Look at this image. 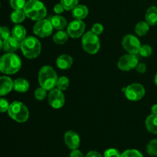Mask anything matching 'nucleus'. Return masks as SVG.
Returning a JSON list of instances; mask_svg holds the SVG:
<instances>
[{
	"label": "nucleus",
	"instance_id": "obj_1",
	"mask_svg": "<svg viewBox=\"0 0 157 157\" xmlns=\"http://www.w3.org/2000/svg\"><path fill=\"white\" fill-rule=\"evenodd\" d=\"M23 10L26 16L33 21L44 19L47 15L46 7L39 0H29L26 2Z\"/></svg>",
	"mask_w": 157,
	"mask_h": 157
},
{
	"label": "nucleus",
	"instance_id": "obj_2",
	"mask_svg": "<svg viewBox=\"0 0 157 157\" xmlns=\"http://www.w3.org/2000/svg\"><path fill=\"white\" fill-rule=\"evenodd\" d=\"M21 61L19 57L13 53H7L0 58V71L6 75H13L20 70Z\"/></svg>",
	"mask_w": 157,
	"mask_h": 157
},
{
	"label": "nucleus",
	"instance_id": "obj_3",
	"mask_svg": "<svg viewBox=\"0 0 157 157\" xmlns=\"http://www.w3.org/2000/svg\"><path fill=\"white\" fill-rule=\"evenodd\" d=\"M58 75L51 66L45 65L41 67L38 73V82L40 86L47 90L55 88L58 81Z\"/></svg>",
	"mask_w": 157,
	"mask_h": 157
},
{
	"label": "nucleus",
	"instance_id": "obj_4",
	"mask_svg": "<svg viewBox=\"0 0 157 157\" xmlns=\"http://www.w3.org/2000/svg\"><path fill=\"white\" fill-rule=\"evenodd\" d=\"M21 49L25 57L34 59L40 55L41 44L38 39L33 36H29L21 41Z\"/></svg>",
	"mask_w": 157,
	"mask_h": 157
},
{
	"label": "nucleus",
	"instance_id": "obj_5",
	"mask_svg": "<svg viewBox=\"0 0 157 157\" xmlns=\"http://www.w3.org/2000/svg\"><path fill=\"white\" fill-rule=\"evenodd\" d=\"M8 113L12 119L18 123L26 122L29 117L27 107L19 101H14L9 105Z\"/></svg>",
	"mask_w": 157,
	"mask_h": 157
},
{
	"label": "nucleus",
	"instance_id": "obj_6",
	"mask_svg": "<svg viewBox=\"0 0 157 157\" xmlns=\"http://www.w3.org/2000/svg\"><path fill=\"white\" fill-rule=\"evenodd\" d=\"M82 47L86 52L90 55L98 53L101 48L100 39L97 35L90 31L84 34L82 37Z\"/></svg>",
	"mask_w": 157,
	"mask_h": 157
},
{
	"label": "nucleus",
	"instance_id": "obj_7",
	"mask_svg": "<svg viewBox=\"0 0 157 157\" xmlns=\"http://www.w3.org/2000/svg\"><path fill=\"white\" fill-rule=\"evenodd\" d=\"M53 25L50 19H41L37 21L33 27V32L35 35L40 38H45L49 36L53 32Z\"/></svg>",
	"mask_w": 157,
	"mask_h": 157
},
{
	"label": "nucleus",
	"instance_id": "obj_8",
	"mask_svg": "<svg viewBox=\"0 0 157 157\" xmlns=\"http://www.w3.org/2000/svg\"><path fill=\"white\" fill-rule=\"evenodd\" d=\"M124 91L126 98L132 101H140L145 95V88L142 84L138 83H134L129 85Z\"/></svg>",
	"mask_w": 157,
	"mask_h": 157
},
{
	"label": "nucleus",
	"instance_id": "obj_9",
	"mask_svg": "<svg viewBox=\"0 0 157 157\" xmlns=\"http://www.w3.org/2000/svg\"><path fill=\"white\" fill-rule=\"evenodd\" d=\"M138 64H139V60L137 56L134 54H129V55H124L120 58L117 66L121 70L127 71L136 67Z\"/></svg>",
	"mask_w": 157,
	"mask_h": 157
},
{
	"label": "nucleus",
	"instance_id": "obj_10",
	"mask_svg": "<svg viewBox=\"0 0 157 157\" xmlns=\"http://www.w3.org/2000/svg\"><path fill=\"white\" fill-rule=\"evenodd\" d=\"M122 45L128 53L136 55L139 53L141 44L136 36L133 35H127L123 38Z\"/></svg>",
	"mask_w": 157,
	"mask_h": 157
},
{
	"label": "nucleus",
	"instance_id": "obj_11",
	"mask_svg": "<svg viewBox=\"0 0 157 157\" xmlns=\"http://www.w3.org/2000/svg\"><path fill=\"white\" fill-rule=\"evenodd\" d=\"M48 104L55 109H60L65 103L64 94L58 88H54L50 90L48 97Z\"/></svg>",
	"mask_w": 157,
	"mask_h": 157
},
{
	"label": "nucleus",
	"instance_id": "obj_12",
	"mask_svg": "<svg viewBox=\"0 0 157 157\" xmlns=\"http://www.w3.org/2000/svg\"><path fill=\"white\" fill-rule=\"evenodd\" d=\"M85 27V24L82 20L75 19L69 23L67 25V32L71 38H78L84 35Z\"/></svg>",
	"mask_w": 157,
	"mask_h": 157
},
{
	"label": "nucleus",
	"instance_id": "obj_13",
	"mask_svg": "<svg viewBox=\"0 0 157 157\" xmlns=\"http://www.w3.org/2000/svg\"><path fill=\"white\" fill-rule=\"evenodd\" d=\"M64 139L67 147L71 150L78 149L81 144V139H80L79 135L73 130H69V131L66 132Z\"/></svg>",
	"mask_w": 157,
	"mask_h": 157
},
{
	"label": "nucleus",
	"instance_id": "obj_14",
	"mask_svg": "<svg viewBox=\"0 0 157 157\" xmlns=\"http://www.w3.org/2000/svg\"><path fill=\"white\" fill-rule=\"evenodd\" d=\"M21 47V43L19 41L15 39L13 37H9L7 39L3 40L2 48L8 53H13Z\"/></svg>",
	"mask_w": 157,
	"mask_h": 157
},
{
	"label": "nucleus",
	"instance_id": "obj_15",
	"mask_svg": "<svg viewBox=\"0 0 157 157\" xmlns=\"http://www.w3.org/2000/svg\"><path fill=\"white\" fill-rule=\"evenodd\" d=\"M12 80L9 77L3 76L0 78V96L8 94L13 89Z\"/></svg>",
	"mask_w": 157,
	"mask_h": 157
},
{
	"label": "nucleus",
	"instance_id": "obj_16",
	"mask_svg": "<svg viewBox=\"0 0 157 157\" xmlns=\"http://www.w3.org/2000/svg\"><path fill=\"white\" fill-rule=\"evenodd\" d=\"M56 64L58 68L61 70H67L70 68L73 64V58L68 55H62L58 58Z\"/></svg>",
	"mask_w": 157,
	"mask_h": 157
},
{
	"label": "nucleus",
	"instance_id": "obj_17",
	"mask_svg": "<svg viewBox=\"0 0 157 157\" xmlns=\"http://www.w3.org/2000/svg\"><path fill=\"white\" fill-rule=\"evenodd\" d=\"M88 15V9L84 5H78L72 10V16L75 19L82 20L85 18Z\"/></svg>",
	"mask_w": 157,
	"mask_h": 157
},
{
	"label": "nucleus",
	"instance_id": "obj_18",
	"mask_svg": "<svg viewBox=\"0 0 157 157\" xmlns=\"http://www.w3.org/2000/svg\"><path fill=\"white\" fill-rule=\"evenodd\" d=\"M50 21L52 22L53 28L56 30L60 31L63 30V29H65L67 27V20L65 19V18L61 15H55V16H52L50 18Z\"/></svg>",
	"mask_w": 157,
	"mask_h": 157
},
{
	"label": "nucleus",
	"instance_id": "obj_19",
	"mask_svg": "<svg viewBox=\"0 0 157 157\" xmlns=\"http://www.w3.org/2000/svg\"><path fill=\"white\" fill-rule=\"evenodd\" d=\"M146 21L150 25H156L157 24V7L151 6L147 9L145 15Z\"/></svg>",
	"mask_w": 157,
	"mask_h": 157
},
{
	"label": "nucleus",
	"instance_id": "obj_20",
	"mask_svg": "<svg viewBox=\"0 0 157 157\" xmlns=\"http://www.w3.org/2000/svg\"><path fill=\"white\" fill-rule=\"evenodd\" d=\"M29 82L25 78H18L13 83V88L19 93H25L29 88Z\"/></svg>",
	"mask_w": 157,
	"mask_h": 157
},
{
	"label": "nucleus",
	"instance_id": "obj_21",
	"mask_svg": "<svg viewBox=\"0 0 157 157\" xmlns=\"http://www.w3.org/2000/svg\"><path fill=\"white\" fill-rule=\"evenodd\" d=\"M146 127L150 133L157 134V115L150 114L146 120Z\"/></svg>",
	"mask_w": 157,
	"mask_h": 157
},
{
	"label": "nucleus",
	"instance_id": "obj_22",
	"mask_svg": "<svg viewBox=\"0 0 157 157\" xmlns=\"http://www.w3.org/2000/svg\"><path fill=\"white\" fill-rule=\"evenodd\" d=\"M12 35L13 38L19 41H22L26 38V30L24 26L21 25H16L12 30Z\"/></svg>",
	"mask_w": 157,
	"mask_h": 157
},
{
	"label": "nucleus",
	"instance_id": "obj_23",
	"mask_svg": "<svg viewBox=\"0 0 157 157\" xmlns=\"http://www.w3.org/2000/svg\"><path fill=\"white\" fill-rule=\"evenodd\" d=\"M150 30V25L147 21H140L135 26V32L139 36H144L147 35Z\"/></svg>",
	"mask_w": 157,
	"mask_h": 157
},
{
	"label": "nucleus",
	"instance_id": "obj_24",
	"mask_svg": "<svg viewBox=\"0 0 157 157\" xmlns=\"http://www.w3.org/2000/svg\"><path fill=\"white\" fill-rule=\"evenodd\" d=\"M68 36L67 32L63 30H60L53 35V41L58 44H63L67 41Z\"/></svg>",
	"mask_w": 157,
	"mask_h": 157
},
{
	"label": "nucleus",
	"instance_id": "obj_25",
	"mask_svg": "<svg viewBox=\"0 0 157 157\" xmlns=\"http://www.w3.org/2000/svg\"><path fill=\"white\" fill-rule=\"evenodd\" d=\"M26 15L25 13L24 10L22 9H18V10H15L12 14H11V20L15 24L21 23L25 19Z\"/></svg>",
	"mask_w": 157,
	"mask_h": 157
},
{
	"label": "nucleus",
	"instance_id": "obj_26",
	"mask_svg": "<svg viewBox=\"0 0 157 157\" xmlns=\"http://www.w3.org/2000/svg\"><path fill=\"white\" fill-rule=\"evenodd\" d=\"M147 152L151 156H157V139L153 140L147 144Z\"/></svg>",
	"mask_w": 157,
	"mask_h": 157
},
{
	"label": "nucleus",
	"instance_id": "obj_27",
	"mask_svg": "<svg viewBox=\"0 0 157 157\" xmlns=\"http://www.w3.org/2000/svg\"><path fill=\"white\" fill-rule=\"evenodd\" d=\"M69 83H70V81H69L68 78L65 76H62L61 78H58L56 86L59 90H65L68 87Z\"/></svg>",
	"mask_w": 157,
	"mask_h": 157
},
{
	"label": "nucleus",
	"instance_id": "obj_28",
	"mask_svg": "<svg viewBox=\"0 0 157 157\" xmlns=\"http://www.w3.org/2000/svg\"><path fill=\"white\" fill-rule=\"evenodd\" d=\"M79 0H61V4L67 11L73 10L74 8L78 5Z\"/></svg>",
	"mask_w": 157,
	"mask_h": 157
},
{
	"label": "nucleus",
	"instance_id": "obj_29",
	"mask_svg": "<svg viewBox=\"0 0 157 157\" xmlns=\"http://www.w3.org/2000/svg\"><path fill=\"white\" fill-rule=\"evenodd\" d=\"M121 157H144L142 153L137 150L135 149H130L127 150L121 154Z\"/></svg>",
	"mask_w": 157,
	"mask_h": 157
},
{
	"label": "nucleus",
	"instance_id": "obj_30",
	"mask_svg": "<svg viewBox=\"0 0 157 157\" xmlns=\"http://www.w3.org/2000/svg\"><path fill=\"white\" fill-rule=\"evenodd\" d=\"M152 48L150 47L148 44H144V45L140 46V48L139 54L143 57H150L152 55Z\"/></svg>",
	"mask_w": 157,
	"mask_h": 157
},
{
	"label": "nucleus",
	"instance_id": "obj_31",
	"mask_svg": "<svg viewBox=\"0 0 157 157\" xmlns=\"http://www.w3.org/2000/svg\"><path fill=\"white\" fill-rule=\"evenodd\" d=\"M26 4L25 0H10V5L15 10L23 9Z\"/></svg>",
	"mask_w": 157,
	"mask_h": 157
},
{
	"label": "nucleus",
	"instance_id": "obj_32",
	"mask_svg": "<svg viewBox=\"0 0 157 157\" xmlns=\"http://www.w3.org/2000/svg\"><path fill=\"white\" fill-rule=\"evenodd\" d=\"M47 97V90L43 87H38L35 91V98L38 101H42Z\"/></svg>",
	"mask_w": 157,
	"mask_h": 157
},
{
	"label": "nucleus",
	"instance_id": "obj_33",
	"mask_svg": "<svg viewBox=\"0 0 157 157\" xmlns=\"http://www.w3.org/2000/svg\"><path fill=\"white\" fill-rule=\"evenodd\" d=\"M104 157H121V153H120L119 150L114 148L107 149L105 152H104Z\"/></svg>",
	"mask_w": 157,
	"mask_h": 157
},
{
	"label": "nucleus",
	"instance_id": "obj_34",
	"mask_svg": "<svg viewBox=\"0 0 157 157\" xmlns=\"http://www.w3.org/2000/svg\"><path fill=\"white\" fill-rule=\"evenodd\" d=\"M104 29V26H103L102 25L100 24V23H95V24H94L93 26H92L91 32H93V33H94L95 35H99L103 33Z\"/></svg>",
	"mask_w": 157,
	"mask_h": 157
},
{
	"label": "nucleus",
	"instance_id": "obj_35",
	"mask_svg": "<svg viewBox=\"0 0 157 157\" xmlns=\"http://www.w3.org/2000/svg\"><path fill=\"white\" fill-rule=\"evenodd\" d=\"M10 37V31L6 26H1L0 27V38L3 40L7 39Z\"/></svg>",
	"mask_w": 157,
	"mask_h": 157
},
{
	"label": "nucleus",
	"instance_id": "obj_36",
	"mask_svg": "<svg viewBox=\"0 0 157 157\" xmlns=\"http://www.w3.org/2000/svg\"><path fill=\"white\" fill-rule=\"evenodd\" d=\"M9 107V102L4 98H0V112L1 113H5L8 111Z\"/></svg>",
	"mask_w": 157,
	"mask_h": 157
},
{
	"label": "nucleus",
	"instance_id": "obj_37",
	"mask_svg": "<svg viewBox=\"0 0 157 157\" xmlns=\"http://www.w3.org/2000/svg\"><path fill=\"white\" fill-rule=\"evenodd\" d=\"M136 71L140 74H144L147 71V65L144 63H139L136 66Z\"/></svg>",
	"mask_w": 157,
	"mask_h": 157
},
{
	"label": "nucleus",
	"instance_id": "obj_38",
	"mask_svg": "<svg viewBox=\"0 0 157 157\" xmlns=\"http://www.w3.org/2000/svg\"><path fill=\"white\" fill-rule=\"evenodd\" d=\"M70 157H84V154L80 151L78 149L72 150V151L70 153Z\"/></svg>",
	"mask_w": 157,
	"mask_h": 157
},
{
	"label": "nucleus",
	"instance_id": "obj_39",
	"mask_svg": "<svg viewBox=\"0 0 157 157\" xmlns=\"http://www.w3.org/2000/svg\"><path fill=\"white\" fill-rule=\"evenodd\" d=\"M64 10H65V9H64V8L63 7V6L61 4V3H60V4L55 5V7H54V11H55V13L57 14L62 13Z\"/></svg>",
	"mask_w": 157,
	"mask_h": 157
},
{
	"label": "nucleus",
	"instance_id": "obj_40",
	"mask_svg": "<svg viewBox=\"0 0 157 157\" xmlns=\"http://www.w3.org/2000/svg\"><path fill=\"white\" fill-rule=\"evenodd\" d=\"M86 157H103L102 155L97 151H90L86 155Z\"/></svg>",
	"mask_w": 157,
	"mask_h": 157
},
{
	"label": "nucleus",
	"instance_id": "obj_41",
	"mask_svg": "<svg viewBox=\"0 0 157 157\" xmlns=\"http://www.w3.org/2000/svg\"><path fill=\"white\" fill-rule=\"evenodd\" d=\"M151 111L153 114H156L157 115V104H154V105L152 107Z\"/></svg>",
	"mask_w": 157,
	"mask_h": 157
},
{
	"label": "nucleus",
	"instance_id": "obj_42",
	"mask_svg": "<svg viewBox=\"0 0 157 157\" xmlns=\"http://www.w3.org/2000/svg\"><path fill=\"white\" fill-rule=\"evenodd\" d=\"M154 82L155 84H156V85L157 86V73L156 74V75H155L154 77Z\"/></svg>",
	"mask_w": 157,
	"mask_h": 157
},
{
	"label": "nucleus",
	"instance_id": "obj_43",
	"mask_svg": "<svg viewBox=\"0 0 157 157\" xmlns=\"http://www.w3.org/2000/svg\"><path fill=\"white\" fill-rule=\"evenodd\" d=\"M2 42L3 41H2V39L0 38V51H1L2 48Z\"/></svg>",
	"mask_w": 157,
	"mask_h": 157
}]
</instances>
